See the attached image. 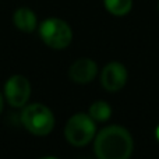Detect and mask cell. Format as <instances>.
Listing matches in <instances>:
<instances>
[{"label":"cell","mask_w":159,"mask_h":159,"mask_svg":"<svg viewBox=\"0 0 159 159\" xmlns=\"http://www.w3.org/2000/svg\"><path fill=\"white\" fill-rule=\"evenodd\" d=\"M20 117L22 126L34 135H48L55 127L52 110L42 103L25 105Z\"/></svg>","instance_id":"2"},{"label":"cell","mask_w":159,"mask_h":159,"mask_svg":"<svg viewBox=\"0 0 159 159\" xmlns=\"http://www.w3.org/2000/svg\"><path fill=\"white\" fill-rule=\"evenodd\" d=\"M3 105H4V101H3V95L0 93V113H2V110H3Z\"/></svg>","instance_id":"11"},{"label":"cell","mask_w":159,"mask_h":159,"mask_svg":"<svg viewBox=\"0 0 159 159\" xmlns=\"http://www.w3.org/2000/svg\"><path fill=\"white\" fill-rule=\"evenodd\" d=\"M88 115L95 121H106L112 116V107L105 101H96L89 106Z\"/></svg>","instance_id":"10"},{"label":"cell","mask_w":159,"mask_h":159,"mask_svg":"<svg viewBox=\"0 0 159 159\" xmlns=\"http://www.w3.org/2000/svg\"><path fill=\"white\" fill-rule=\"evenodd\" d=\"M158 10H159V2H158Z\"/></svg>","instance_id":"14"},{"label":"cell","mask_w":159,"mask_h":159,"mask_svg":"<svg viewBox=\"0 0 159 159\" xmlns=\"http://www.w3.org/2000/svg\"><path fill=\"white\" fill-rule=\"evenodd\" d=\"M14 25L22 32H32L38 27L36 14L28 7H20L14 11L13 16Z\"/></svg>","instance_id":"8"},{"label":"cell","mask_w":159,"mask_h":159,"mask_svg":"<svg viewBox=\"0 0 159 159\" xmlns=\"http://www.w3.org/2000/svg\"><path fill=\"white\" fill-rule=\"evenodd\" d=\"M4 95L10 106L24 107L31 96V84L24 75H13L7 80L4 87Z\"/></svg>","instance_id":"5"},{"label":"cell","mask_w":159,"mask_h":159,"mask_svg":"<svg viewBox=\"0 0 159 159\" xmlns=\"http://www.w3.org/2000/svg\"><path fill=\"white\" fill-rule=\"evenodd\" d=\"M127 82V69L119 61H110L101 73V84L109 92L121 89Z\"/></svg>","instance_id":"6"},{"label":"cell","mask_w":159,"mask_h":159,"mask_svg":"<svg viewBox=\"0 0 159 159\" xmlns=\"http://www.w3.org/2000/svg\"><path fill=\"white\" fill-rule=\"evenodd\" d=\"M98 66L92 59H78L71 64L69 75L75 84H88L95 78Z\"/></svg>","instance_id":"7"},{"label":"cell","mask_w":159,"mask_h":159,"mask_svg":"<svg viewBox=\"0 0 159 159\" xmlns=\"http://www.w3.org/2000/svg\"><path fill=\"white\" fill-rule=\"evenodd\" d=\"M39 159H59V158H55V157H43V158H39Z\"/></svg>","instance_id":"13"},{"label":"cell","mask_w":159,"mask_h":159,"mask_svg":"<svg viewBox=\"0 0 159 159\" xmlns=\"http://www.w3.org/2000/svg\"><path fill=\"white\" fill-rule=\"evenodd\" d=\"M155 135H157V140L159 141V126L157 127V131H155Z\"/></svg>","instance_id":"12"},{"label":"cell","mask_w":159,"mask_h":159,"mask_svg":"<svg viewBox=\"0 0 159 159\" xmlns=\"http://www.w3.org/2000/svg\"><path fill=\"white\" fill-rule=\"evenodd\" d=\"M134 149V141L127 129L107 126L96 134L93 151L98 159H129Z\"/></svg>","instance_id":"1"},{"label":"cell","mask_w":159,"mask_h":159,"mask_svg":"<svg viewBox=\"0 0 159 159\" xmlns=\"http://www.w3.org/2000/svg\"><path fill=\"white\" fill-rule=\"evenodd\" d=\"M103 4L112 16L123 17L131 11L133 0H103Z\"/></svg>","instance_id":"9"},{"label":"cell","mask_w":159,"mask_h":159,"mask_svg":"<svg viewBox=\"0 0 159 159\" xmlns=\"http://www.w3.org/2000/svg\"><path fill=\"white\" fill-rule=\"evenodd\" d=\"M95 120L89 115L77 113L71 116L64 127L66 140L74 147H84L95 137Z\"/></svg>","instance_id":"4"},{"label":"cell","mask_w":159,"mask_h":159,"mask_svg":"<svg viewBox=\"0 0 159 159\" xmlns=\"http://www.w3.org/2000/svg\"><path fill=\"white\" fill-rule=\"evenodd\" d=\"M39 36L49 48L60 50L67 48L73 41V31L64 20L50 17L39 25Z\"/></svg>","instance_id":"3"}]
</instances>
